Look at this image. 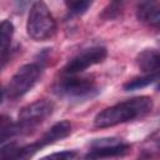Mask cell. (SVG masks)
I'll use <instances>...</instances> for the list:
<instances>
[{
  "label": "cell",
  "mask_w": 160,
  "mask_h": 160,
  "mask_svg": "<svg viewBox=\"0 0 160 160\" xmlns=\"http://www.w3.org/2000/svg\"><path fill=\"white\" fill-rule=\"evenodd\" d=\"M65 5L68 6V9L71 14L81 15L91 6V1H88V0H70V1H66Z\"/></svg>",
  "instance_id": "cell-15"
},
{
  "label": "cell",
  "mask_w": 160,
  "mask_h": 160,
  "mask_svg": "<svg viewBox=\"0 0 160 160\" xmlns=\"http://www.w3.org/2000/svg\"><path fill=\"white\" fill-rule=\"evenodd\" d=\"M159 75L158 72H152V74H148L144 76H139V78H134L131 80H129L128 82L124 84V89L126 91H132V90H139L142 88H146L149 85H151L152 82H155L158 80Z\"/></svg>",
  "instance_id": "cell-12"
},
{
  "label": "cell",
  "mask_w": 160,
  "mask_h": 160,
  "mask_svg": "<svg viewBox=\"0 0 160 160\" xmlns=\"http://www.w3.org/2000/svg\"><path fill=\"white\" fill-rule=\"evenodd\" d=\"M108 55V50L104 46H94L79 52L74 56L64 68V72L68 75H76L88 68L100 64L105 60Z\"/></svg>",
  "instance_id": "cell-6"
},
{
  "label": "cell",
  "mask_w": 160,
  "mask_h": 160,
  "mask_svg": "<svg viewBox=\"0 0 160 160\" xmlns=\"http://www.w3.org/2000/svg\"><path fill=\"white\" fill-rule=\"evenodd\" d=\"M40 72L41 66L36 62L25 64L21 68H19L6 88L8 98L11 100H16L25 95L38 81Z\"/></svg>",
  "instance_id": "cell-5"
},
{
  "label": "cell",
  "mask_w": 160,
  "mask_h": 160,
  "mask_svg": "<svg viewBox=\"0 0 160 160\" xmlns=\"http://www.w3.org/2000/svg\"><path fill=\"white\" fill-rule=\"evenodd\" d=\"M152 100L149 96H138L121 101L100 111L94 119V125L102 129L132 121L148 115L152 110Z\"/></svg>",
  "instance_id": "cell-1"
},
{
  "label": "cell",
  "mask_w": 160,
  "mask_h": 160,
  "mask_svg": "<svg viewBox=\"0 0 160 160\" xmlns=\"http://www.w3.org/2000/svg\"><path fill=\"white\" fill-rule=\"evenodd\" d=\"M136 16L141 22L158 26L160 24V2L155 0L140 2L136 9Z\"/></svg>",
  "instance_id": "cell-10"
},
{
  "label": "cell",
  "mask_w": 160,
  "mask_h": 160,
  "mask_svg": "<svg viewBox=\"0 0 160 160\" xmlns=\"http://www.w3.org/2000/svg\"><path fill=\"white\" fill-rule=\"evenodd\" d=\"M52 102L49 100H36L26 106H24L18 118L16 129L18 134L21 132H29L30 130L35 129L38 125H40L46 118H49L52 112Z\"/></svg>",
  "instance_id": "cell-4"
},
{
  "label": "cell",
  "mask_w": 160,
  "mask_h": 160,
  "mask_svg": "<svg viewBox=\"0 0 160 160\" xmlns=\"http://www.w3.org/2000/svg\"><path fill=\"white\" fill-rule=\"evenodd\" d=\"M78 152L76 151H60V152H54L50 155H46L41 158L40 160H76Z\"/></svg>",
  "instance_id": "cell-16"
},
{
  "label": "cell",
  "mask_w": 160,
  "mask_h": 160,
  "mask_svg": "<svg viewBox=\"0 0 160 160\" xmlns=\"http://www.w3.org/2000/svg\"><path fill=\"white\" fill-rule=\"evenodd\" d=\"M71 129H72V125L70 121L68 120H62V121H59L56 124H54L36 142L38 148L39 149H42L48 145H51L61 139H65L66 136L70 135L71 132Z\"/></svg>",
  "instance_id": "cell-9"
},
{
  "label": "cell",
  "mask_w": 160,
  "mask_h": 160,
  "mask_svg": "<svg viewBox=\"0 0 160 160\" xmlns=\"http://www.w3.org/2000/svg\"><path fill=\"white\" fill-rule=\"evenodd\" d=\"M130 151V145L116 141V139H101L92 144V149L85 155V160H99L104 158L122 156Z\"/></svg>",
  "instance_id": "cell-7"
},
{
  "label": "cell",
  "mask_w": 160,
  "mask_h": 160,
  "mask_svg": "<svg viewBox=\"0 0 160 160\" xmlns=\"http://www.w3.org/2000/svg\"><path fill=\"white\" fill-rule=\"evenodd\" d=\"M40 149L36 142L29 145H19L18 142H9L0 148V160H29Z\"/></svg>",
  "instance_id": "cell-8"
},
{
  "label": "cell",
  "mask_w": 160,
  "mask_h": 160,
  "mask_svg": "<svg viewBox=\"0 0 160 160\" xmlns=\"http://www.w3.org/2000/svg\"><path fill=\"white\" fill-rule=\"evenodd\" d=\"M136 64L144 72H158L160 66V55L155 49H145L136 56Z\"/></svg>",
  "instance_id": "cell-11"
},
{
  "label": "cell",
  "mask_w": 160,
  "mask_h": 160,
  "mask_svg": "<svg viewBox=\"0 0 160 160\" xmlns=\"http://www.w3.org/2000/svg\"><path fill=\"white\" fill-rule=\"evenodd\" d=\"M121 6L122 4L121 2H110L102 11L101 16L105 18V19H114L116 16H119V14L121 12Z\"/></svg>",
  "instance_id": "cell-17"
},
{
  "label": "cell",
  "mask_w": 160,
  "mask_h": 160,
  "mask_svg": "<svg viewBox=\"0 0 160 160\" xmlns=\"http://www.w3.org/2000/svg\"><path fill=\"white\" fill-rule=\"evenodd\" d=\"M55 90L60 96L71 101H84L94 98L99 92L94 79L75 75H70L69 78L59 81Z\"/></svg>",
  "instance_id": "cell-3"
},
{
  "label": "cell",
  "mask_w": 160,
  "mask_h": 160,
  "mask_svg": "<svg viewBox=\"0 0 160 160\" xmlns=\"http://www.w3.org/2000/svg\"><path fill=\"white\" fill-rule=\"evenodd\" d=\"M14 34V25L9 20H4L0 22V52L5 54L10 46L11 39Z\"/></svg>",
  "instance_id": "cell-13"
},
{
  "label": "cell",
  "mask_w": 160,
  "mask_h": 160,
  "mask_svg": "<svg viewBox=\"0 0 160 160\" xmlns=\"http://www.w3.org/2000/svg\"><path fill=\"white\" fill-rule=\"evenodd\" d=\"M2 96H4V89L0 86V102H1V100H2Z\"/></svg>",
  "instance_id": "cell-18"
},
{
  "label": "cell",
  "mask_w": 160,
  "mask_h": 160,
  "mask_svg": "<svg viewBox=\"0 0 160 160\" xmlns=\"http://www.w3.org/2000/svg\"><path fill=\"white\" fill-rule=\"evenodd\" d=\"M26 31L28 35L36 41H44L54 36L56 22L45 2L35 1L31 5L26 22Z\"/></svg>",
  "instance_id": "cell-2"
},
{
  "label": "cell",
  "mask_w": 160,
  "mask_h": 160,
  "mask_svg": "<svg viewBox=\"0 0 160 160\" xmlns=\"http://www.w3.org/2000/svg\"><path fill=\"white\" fill-rule=\"evenodd\" d=\"M18 134L16 122L8 115H0V141H4Z\"/></svg>",
  "instance_id": "cell-14"
}]
</instances>
